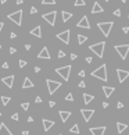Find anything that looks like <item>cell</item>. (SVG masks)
<instances>
[{"label": "cell", "instance_id": "1", "mask_svg": "<svg viewBox=\"0 0 129 135\" xmlns=\"http://www.w3.org/2000/svg\"><path fill=\"white\" fill-rule=\"evenodd\" d=\"M92 77L100 79V81H108V77H107V66H105V64H101L99 68H96L93 72H92Z\"/></svg>", "mask_w": 129, "mask_h": 135}, {"label": "cell", "instance_id": "2", "mask_svg": "<svg viewBox=\"0 0 129 135\" xmlns=\"http://www.w3.org/2000/svg\"><path fill=\"white\" fill-rule=\"evenodd\" d=\"M104 48H105V42H99V43H94V45L90 46V50L93 52L97 57L101 59L104 56Z\"/></svg>", "mask_w": 129, "mask_h": 135}, {"label": "cell", "instance_id": "3", "mask_svg": "<svg viewBox=\"0 0 129 135\" xmlns=\"http://www.w3.org/2000/svg\"><path fill=\"white\" fill-rule=\"evenodd\" d=\"M7 17H9V20H11L15 25H18V27H21L22 25V11L21 10H17V11L9 14Z\"/></svg>", "mask_w": 129, "mask_h": 135}, {"label": "cell", "instance_id": "4", "mask_svg": "<svg viewBox=\"0 0 129 135\" xmlns=\"http://www.w3.org/2000/svg\"><path fill=\"white\" fill-rule=\"evenodd\" d=\"M71 66H64V67H60V68H56V72L60 75L64 81H68L69 79V74H71Z\"/></svg>", "mask_w": 129, "mask_h": 135}, {"label": "cell", "instance_id": "5", "mask_svg": "<svg viewBox=\"0 0 129 135\" xmlns=\"http://www.w3.org/2000/svg\"><path fill=\"white\" fill-rule=\"evenodd\" d=\"M97 27H99V29L103 32V35L104 36H110V32H111L112 27H114V22H99L97 24Z\"/></svg>", "mask_w": 129, "mask_h": 135}, {"label": "cell", "instance_id": "6", "mask_svg": "<svg viewBox=\"0 0 129 135\" xmlns=\"http://www.w3.org/2000/svg\"><path fill=\"white\" fill-rule=\"evenodd\" d=\"M115 50H117L118 54H119L121 59L125 60L126 56H128V53H129V45L128 43H126V45H117L115 46Z\"/></svg>", "mask_w": 129, "mask_h": 135}, {"label": "cell", "instance_id": "7", "mask_svg": "<svg viewBox=\"0 0 129 135\" xmlns=\"http://www.w3.org/2000/svg\"><path fill=\"white\" fill-rule=\"evenodd\" d=\"M42 18L45 20V21H47L49 24L53 27V25H56V18H57V13L56 11H49V13H45V14L42 15Z\"/></svg>", "mask_w": 129, "mask_h": 135}, {"label": "cell", "instance_id": "8", "mask_svg": "<svg viewBox=\"0 0 129 135\" xmlns=\"http://www.w3.org/2000/svg\"><path fill=\"white\" fill-rule=\"evenodd\" d=\"M46 85H47V89H49V93H50V95H53V93L61 86L60 82L53 81V79H46Z\"/></svg>", "mask_w": 129, "mask_h": 135}, {"label": "cell", "instance_id": "9", "mask_svg": "<svg viewBox=\"0 0 129 135\" xmlns=\"http://www.w3.org/2000/svg\"><path fill=\"white\" fill-rule=\"evenodd\" d=\"M69 33H71V31H69V29L63 31V32H60L57 35V39H60L61 42H64L65 45H68V43H69Z\"/></svg>", "mask_w": 129, "mask_h": 135}, {"label": "cell", "instance_id": "10", "mask_svg": "<svg viewBox=\"0 0 129 135\" xmlns=\"http://www.w3.org/2000/svg\"><path fill=\"white\" fill-rule=\"evenodd\" d=\"M81 113H82V116H83V120L86 121V123H89V120L93 117L94 110H93V109H82Z\"/></svg>", "mask_w": 129, "mask_h": 135}, {"label": "cell", "instance_id": "11", "mask_svg": "<svg viewBox=\"0 0 129 135\" xmlns=\"http://www.w3.org/2000/svg\"><path fill=\"white\" fill-rule=\"evenodd\" d=\"M117 75H118V81L122 84V82L129 77V71H128V70H121V68H118L117 70Z\"/></svg>", "mask_w": 129, "mask_h": 135}, {"label": "cell", "instance_id": "12", "mask_svg": "<svg viewBox=\"0 0 129 135\" xmlns=\"http://www.w3.org/2000/svg\"><path fill=\"white\" fill-rule=\"evenodd\" d=\"M76 27H78V28H83V29H90V24H89V20H87L86 15H83V17L79 20V22L76 24Z\"/></svg>", "mask_w": 129, "mask_h": 135}, {"label": "cell", "instance_id": "13", "mask_svg": "<svg viewBox=\"0 0 129 135\" xmlns=\"http://www.w3.org/2000/svg\"><path fill=\"white\" fill-rule=\"evenodd\" d=\"M2 81H3V84L6 85L7 88H10V89H11L13 85H14V75H7V77L2 78Z\"/></svg>", "mask_w": 129, "mask_h": 135}, {"label": "cell", "instance_id": "14", "mask_svg": "<svg viewBox=\"0 0 129 135\" xmlns=\"http://www.w3.org/2000/svg\"><path fill=\"white\" fill-rule=\"evenodd\" d=\"M105 127H93V128H90V132H92V135H104L105 132Z\"/></svg>", "mask_w": 129, "mask_h": 135}, {"label": "cell", "instance_id": "15", "mask_svg": "<svg viewBox=\"0 0 129 135\" xmlns=\"http://www.w3.org/2000/svg\"><path fill=\"white\" fill-rule=\"evenodd\" d=\"M38 57H39V59H45V60H49V59H50V52H49V49L45 46V48H43L42 50L39 52Z\"/></svg>", "mask_w": 129, "mask_h": 135}, {"label": "cell", "instance_id": "16", "mask_svg": "<svg viewBox=\"0 0 129 135\" xmlns=\"http://www.w3.org/2000/svg\"><path fill=\"white\" fill-rule=\"evenodd\" d=\"M42 124H43V128H45V131H49V129L54 125V121L47 120V118H43V120H42Z\"/></svg>", "mask_w": 129, "mask_h": 135}, {"label": "cell", "instance_id": "17", "mask_svg": "<svg viewBox=\"0 0 129 135\" xmlns=\"http://www.w3.org/2000/svg\"><path fill=\"white\" fill-rule=\"evenodd\" d=\"M0 135H13V132L7 128V125L4 123L0 124Z\"/></svg>", "mask_w": 129, "mask_h": 135}, {"label": "cell", "instance_id": "18", "mask_svg": "<svg viewBox=\"0 0 129 135\" xmlns=\"http://www.w3.org/2000/svg\"><path fill=\"white\" fill-rule=\"evenodd\" d=\"M31 35L36 36V38H42V28H40V25H38L33 29H31Z\"/></svg>", "mask_w": 129, "mask_h": 135}, {"label": "cell", "instance_id": "19", "mask_svg": "<svg viewBox=\"0 0 129 135\" xmlns=\"http://www.w3.org/2000/svg\"><path fill=\"white\" fill-rule=\"evenodd\" d=\"M103 11H104V9L100 6L99 2H94L93 7H92V13H93V14H97V13H103Z\"/></svg>", "mask_w": 129, "mask_h": 135}, {"label": "cell", "instance_id": "20", "mask_svg": "<svg viewBox=\"0 0 129 135\" xmlns=\"http://www.w3.org/2000/svg\"><path fill=\"white\" fill-rule=\"evenodd\" d=\"M60 117H61V121L63 123H67V120H68L69 117H71V111H68V110H61L60 111Z\"/></svg>", "mask_w": 129, "mask_h": 135}, {"label": "cell", "instance_id": "21", "mask_svg": "<svg viewBox=\"0 0 129 135\" xmlns=\"http://www.w3.org/2000/svg\"><path fill=\"white\" fill-rule=\"evenodd\" d=\"M114 91H115L114 86H103V92H104L105 98H110V96L114 93Z\"/></svg>", "mask_w": 129, "mask_h": 135}, {"label": "cell", "instance_id": "22", "mask_svg": "<svg viewBox=\"0 0 129 135\" xmlns=\"http://www.w3.org/2000/svg\"><path fill=\"white\" fill-rule=\"evenodd\" d=\"M27 88H33V82L31 81L28 77L24 79V82H22V89H27Z\"/></svg>", "mask_w": 129, "mask_h": 135}, {"label": "cell", "instance_id": "23", "mask_svg": "<svg viewBox=\"0 0 129 135\" xmlns=\"http://www.w3.org/2000/svg\"><path fill=\"white\" fill-rule=\"evenodd\" d=\"M61 15H63V21L64 22H67L68 20L72 18V13H69V11H61Z\"/></svg>", "mask_w": 129, "mask_h": 135}, {"label": "cell", "instance_id": "24", "mask_svg": "<svg viewBox=\"0 0 129 135\" xmlns=\"http://www.w3.org/2000/svg\"><path fill=\"white\" fill-rule=\"evenodd\" d=\"M94 99V96L93 95H89V93H83V102L86 103V105H89L92 100Z\"/></svg>", "mask_w": 129, "mask_h": 135}, {"label": "cell", "instance_id": "25", "mask_svg": "<svg viewBox=\"0 0 129 135\" xmlns=\"http://www.w3.org/2000/svg\"><path fill=\"white\" fill-rule=\"evenodd\" d=\"M128 128V125L126 124H123V123H117V129H118V134H122L125 129Z\"/></svg>", "mask_w": 129, "mask_h": 135}, {"label": "cell", "instance_id": "26", "mask_svg": "<svg viewBox=\"0 0 129 135\" xmlns=\"http://www.w3.org/2000/svg\"><path fill=\"white\" fill-rule=\"evenodd\" d=\"M87 40V36L85 35H81V33H78V45H83L85 42Z\"/></svg>", "mask_w": 129, "mask_h": 135}, {"label": "cell", "instance_id": "27", "mask_svg": "<svg viewBox=\"0 0 129 135\" xmlns=\"http://www.w3.org/2000/svg\"><path fill=\"white\" fill-rule=\"evenodd\" d=\"M69 132H72V134H79V127H78V124H74V125L69 128Z\"/></svg>", "mask_w": 129, "mask_h": 135}, {"label": "cell", "instance_id": "28", "mask_svg": "<svg viewBox=\"0 0 129 135\" xmlns=\"http://www.w3.org/2000/svg\"><path fill=\"white\" fill-rule=\"evenodd\" d=\"M0 100H2V103H3L4 106H7V105H9V102H10L11 99H10L9 96H2V98H0Z\"/></svg>", "mask_w": 129, "mask_h": 135}, {"label": "cell", "instance_id": "29", "mask_svg": "<svg viewBox=\"0 0 129 135\" xmlns=\"http://www.w3.org/2000/svg\"><path fill=\"white\" fill-rule=\"evenodd\" d=\"M85 4V0H75V7H83Z\"/></svg>", "mask_w": 129, "mask_h": 135}, {"label": "cell", "instance_id": "30", "mask_svg": "<svg viewBox=\"0 0 129 135\" xmlns=\"http://www.w3.org/2000/svg\"><path fill=\"white\" fill-rule=\"evenodd\" d=\"M43 6H47V4H56V0H42Z\"/></svg>", "mask_w": 129, "mask_h": 135}, {"label": "cell", "instance_id": "31", "mask_svg": "<svg viewBox=\"0 0 129 135\" xmlns=\"http://www.w3.org/2000/svg\"><path fill=\"white\" fill-rule=\"evenodd\" d=\"M65 100L67 102H74V95H72V93H68V95L65 96Z\"/></svg>", "mask_w": 129, "mask_h": 135}, {"label": "cell", "instance_id": "32", "mask_svg": "<svg viewBox=\"0 0 129 135\" xmlns=\"http://www.w3.org/2000/svg\"><path fill=\"white\" fill-rule=\"evenodd\" d=\"M21 107L24 109V110H28V109H29V103H28V102H24V103H21Z\"/></svg>", "mask_w": 129, "mask_h": 135}, {"label": "cell", "instance_id": "33", "mask_svg": "<svg viewBox=\"0 0 129 135\" xmlns=\"http://www.w3.org/2000/svg\"><path fill=\"white\" fill-rule=\"evenodd\" d=\"M18 118H20V116H18V113H14L11 116V120H14V121H18Z\"/></svg>", "mask_w": 129, "mask_h": 135}, {"label": "cell", "instance_id": "34", "mask_svg": "<svg viewBox=\"0 0 129 135\" xmlns=\"http://www.w3.org/2000/svg\"><path fill=\"white\" fill-rule=\"evenodd\" d=\"M112 14H114L115 17H121V10H119V9H117L114 13H112Z\"/></svg>", "mask_w": 129, "mask_h": 135}, {"label": "cell", "instance_id": "35", "mask_svg": "<svg viewBox=\"0 0 129 135\" xmlns=\"http://www.w3.org/2000/svg\"><path fill=\"white\" fill-rule=\"evenodd\" d=\"M18 64H20V67L22 68V67L27 66V61H25V60H20V63H18Z\"/></svg>", "mask_w": 129, "mask_h": 135}, {"label": "cell", "instance_id": "36", "mask_svg": "<svg viewBox=\"0 0 129 135\" xmlns=\"http://www.w3.org/2000/svg\"><path fill=\"white\" fill-rule=\"evenodd\" d=\"M36 13H38V9H36V7H31V14H36Z\"/></svg>", "mask_w": 129, "mask_h": 135}, {"label": "cell", "instance_id": "37", "mask_svg": "<svg viewBox=\"0 0 129 135\" xmlns=\"http://www.w3.org/2000/svg\"><path fill=\"white\" fill-rule=\"evenodd\" d=\"M9 52H10V54H14L15 52H17V49H15V48H10V49H9Z\"/></svg>", "mask_w": 129, "mask_h": 135}, {"label": "cell", "instance_id": "38", "mask_svg": "<svg viewBox=\"0 0 129 135\" xmlns=\"http://www.w3.org/2000/svg\"><path fill=\"white\" fill-rule=\"evenodd\" d=\"M35 103H42V98H40V96H36V99H35Z\"/></svg>", "mask_w": 129, "mask_h": 135}, {"label": "cell", "instance_id": "39", "mask_svg": "<svg viewBox=\"0 0 129 135\" xmlns=\"http://www.w3.org/2000/svg\"><path fill=\"white\" fill-rule=\"evenodd\" d=\"M10 38H11V39H15V38H17V33H15V32H10Z\"/></svg>", "mask_w": 129, "mask_h": 135}, {"label": "cell", "instance_id": "40", "mask_svg": "<svg viewBox=\"0 0 129 135\" xmlns=\"http://www.w3.org/2000/svg\"><path fill=\"white\" fill-rule=\"evenodd\" d=\"M64 56H65V53H64L63 50H60V52H58V57H60V59H63Z\"/></svg>", "mask_w": 129, "mask_h": 135}, {"label": "cell", "instance_id": "41", "mask_svg": "<svg viewBox=\"0 0 129 135\" xmlns=\"http://www.w3.org/2000/svg\"><path fill=\"white\" fill-rule=\"evenodd\" d=\"M122 32H123V33H128V32H129V27H123V28H122Z\"/></svg>", "mask_w": 129, "mask_h": 135}, {"label": "cell", "instance_id": "42", "mask_svg": "<svg viewBox=\"0 0 129 135\" xmlns=\"http://www.w3.org/2000/svg\"><path fill=\"white\" fill-rule=\"evenodd\" d=\"M122 107H123V103L122 102H118L117 103V109H122Z\"/></svg>", "mask_w": 129, "mask_h": 135}, {"label": "cell", "instance_id": "43", "mask_svg": "<svg viewBox=\"0 0 129 135\" xmlns=\"http://www.w3.org/2000/svg\"><path fill=\"white\" fill-rule=\"evenodd\" d=\"M85 86H86V84H85L83 81H81V82H79V88H85Z\"/></svg>", "mask_w": 129, "mask_h": 135}, {"label": "cell", "instance_id": "44", "mask_svg": "<svg viewBox=\"0 0 129 135\" xmlns=\"http://www.w3.org/2000/svg\"><path fill=\"white\" fill-rule=\"evenodd\" d=\"M69 59H71V60H76V54H75V53H72Z\"/></svg>", "mask_w": 129, "mask_h": 135}, {"label": "cell", "instance_id": "45", "mask_svg": "<svg viewBox=\"0 0 129 135\" xmlns=\"http://www.w3.org/2000/svg\"><path fill=\"white\" fill-rule=\"evenodd\" d=\"M86 63H87V64L92 63V57H90V56H89V57H86Z\"/></svg>", "mask_w": 129, "mask_h": 135}, {"label": "cell", "instance_id": "46", "mask_svg": "<svg viewBox=\"0 0 129 135\" xmlns=\"http://www.w3.org/2000/svg\"><path fill=\"white\" fill-rule=\"evenodd\" d=\"M2 67H3V68H9V63H7V61H6V63H3V64H2Z\"/></svg>", "mask_w": 129, "mask_h": 135}, {"label": "cell", "instance_id": "47", "mask_svg": "<svg viewBox=\"0 0 129 135\" xmlns=\"http://www.w3.org/2000/svg\"><path fill=\"white\" fill-rule=\"evenodd\" d=\"M79 77H82V78L85 77V71H83V70H82V71H79Z\"/></svg>", "mask_w": 129, "mask_h": 135}, {"label": "cell", "instance_id": "48", "mask_svg": "<svg viewBox=\"0 0 129 135\" xmlns=\"http://www.w3.org/2000/svg\"><path fill=\"white\" fill-rule=\"evenodd\" d=\"M54 105H56V103H54L53 100H50V102H49V106H50V107H54Z\"/></svg>", "mask_w": 129, "mask_h": 135}, {"label": "cell", "instance_id": "49", "mask_svg": "<svg viewBox=\"0 0 129 135\" xmlns=\"http://www.w3.org/2000/svg\"><path fill=\"white\" fill-rule=\"evenodd\" d=\"M103 107L107 109V107H108V103H107V102H103Z\"/></svg>", "mask_w": 129, "mask_h": 135}, {"label": "cell", "instance_id": "50", "mask_svg": "<svg viewBox=\"0 0 129 135\" xmlns=\"http://www.w3.org/2000/svg\"><path fill=\"white\" fill-rule=\"evenodd\" d=\"M25 50H31V45H25Z\"/></svg>", "mask_w": 129, "mask_h": 135}, {"label": "cell", "instance_id": "51", "mask_svg": "<svg viewBox=\"0 0 129 135\" xmlns=\"http://www.w3.org/2000/svg\"><path fill=\"white\" fill-rule=\"evenodd\" d=\"M15 3H17V4H22V3H24V0H17Z\"/></svg>", "mask_w": 129, "mask_h": 135}, {"label": "cell", "instance_id": "52", "mask_svg": "<svg viewBox=\"0 0 129 135\" xmlns=\"http://www.w3.org/2000/svg\"><path fill=\"white\" fill-rule=\"evenodd\" d=\"M40 71V67H35V72H39Z\"/></svg>", "mask_w": 129, "mask_h": 135}, {"label": "cell", "instance_id": "53", "mask_svg": "<svg viewBox=\"0 0 129 135\" xmlns=\"http://www.w3.org/2000/svg\"><path fill=\"white\" fill-rule=\"evenodd\" d=\"M33 121V117H28V123H32Z\"/></svg>", "mask_w": 129, "mask_h": 135}, {"label": "cell", "instance_id": "54", "mask_svg": "<svg viewBox=\"0 0 129 135\" xmlns=\"http://www.w3.org/2000/svg\"><path fill=\"white\" fill-rule=\"evenodd\" d=\"M22 135H29V131H22Z\"/></svg>", "mask_w": 129, "mask_h": 135}, {"label": "cell", "instance_id": "55", "mask_svg": "<svg viewBox=\"0 0 129 135\" xmlns=\"http://www.w3.org/2000/svg\"><path fill=\"white\" fill-rule=\"evenodd\" d=\"M3 25H4L3 22H0V32H2V29H3Z\"/></svg>", "mask_w": 129, "mask_h": 135}, {"label": "cell", "instance_id": "56", "mask_svg": "<svg viewBox=\"0 0 129 135\" xmlns=\"http://www.w3.org/2000/svg\"><path fill=\"white\" fill-rule=\"evenodd\" d=\"M6 2L7 0H0V4H6Z\"/></svg>", "mask_w": 129, "mask_h": 135}, {"label": "cell", "instance_id": "57", "mask_svg": "<svg viewBox=\"0 0 129 135\" xmlns=\"http://www.w3.org/2000/svg\"><path fill=\"white\" fill-rule=\"evenodd\" d=\"M121 2H122V3H125V2H126V0H121Z\"/></svg>", "mask_w": 129, "mask_h": 135}, {"label": "cell", "instance_id": "58", "mask_svg": "<svg viewBox=\"0 0 129 135\" xmlns=\"http://www.w3.org/2000/svg\"><path fill=\"white\" fill-rule=\"evenodd\" d=\"M0 52H2V45H0Z\"/></svg>", "mask_w": 129, "mask_h": 135}, {"label": "cell", "instance_id": "59", "mask_svg": "<svg viewBox=\"0 0 129 135\" xmlns=\"http://www.w3.org/2000/svg\"><path fill=\"white\" fill-rule=\"evenodd\" d=\"M105 2H110V0H105Z\"/></svg>", "mask_w": 129, "mask_h": 135}, {"label": "cell", "instance_id": "60", "mask_svg": "<svg viewBox=\"0 0 129 135\" xmlns=\"http://www.w3.org/2000/svg\"><path fill=\"white\" fill-rule=\"evenodd\" d=\"M58 135H63V134H58Z\"/></svg>", "mask_w": 129, "mask_h": 135}, {"label": "cell", "instance_id": "61", "mask_svg": "<svg viewBox=\"0 0 129 135\" xmlns=\"http://www.w3.org/2000/svg\"><path fill=\"white\" fill-rule=\"evenodd\" d=\"M128 18H129V14H128Z\"/></svg>", "mask_w": 129, "mask_h": 135}, {"label": "cell", "instance_id": "62", "mask_svg": "<svg viewBox=\"0 0 129 135\" xmlns=\"http://www.w3.org/2000/svg\"><path fill=\"white\" fill-rule=\"evenodd\" d=\"M0 116H2V113H0Z\"/></svg>", "mask_w": 129, "mask_h": 135}]
</instances>
